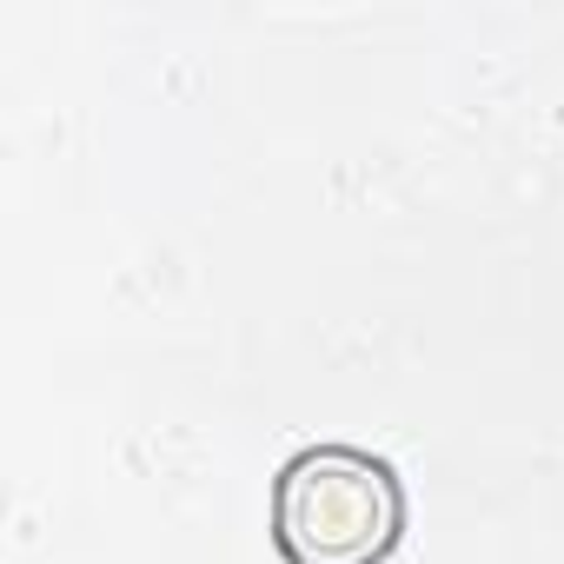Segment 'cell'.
<instances>
[{
  "label": "cell",
  "mask_w": 564,
  "mask_h": 564,
  "mask_svg": "<svg viewBox=\"0 0 564 564\" xmlns=\"http://www.w3.org/2000/svg\"><path fill=\"white\" fill-rule=\"evenodd\" d=\"M405 478L392 458L326 438L265 485V538L279 564H386L405 538Z\"/></svg>",
  "instance_id": "1"
}]
</instances>
